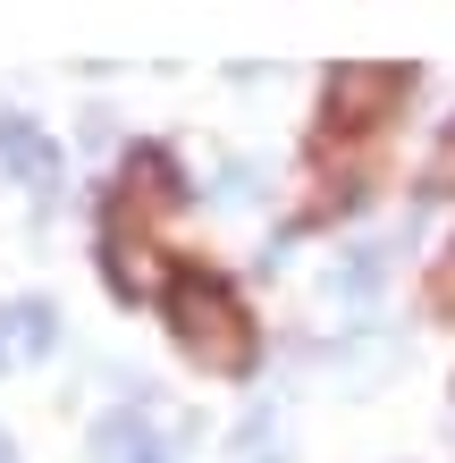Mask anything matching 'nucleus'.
Wrapping results in <instances>:
<instances>
[{
	"label": "nucleus",
	"mask_w": 455,
	"mask_h": 463,
	"mask_svg": "<svg viewBox=\"0 0 455 463\" xmlns=\"http://www.w3.org/2000/svg\"><path fill=\"white\" fill-rule=\"evenodd\" d=\"M169 320H177V345L194 354L203 371H245L253 363V329L236 312V295L220 279H177L169 287Z\"/></svg>",
	"instance_id": "1"
},
{
	"label": "nucleus",
	"mask_w": 455,
	"mask_h": 463,
	"mask_svg": "<svg viewBox=\"0 0 455 463\" xmlns=\"http://www.w3.org/2000/svg\"><path fill=\"white\" fill-rule=\"evenodd\" d=\"M396 93H405V68H329V110L337 118H371Z\"/></svg>",
	"instance_id": "2"
},
{
	"label": "nucleus",
	"mask_w": 455,
	"mask_h": 463,
	"mask_svg": "<svg viewBox=\"0 0 455 463\" xmlns=\"http://www.w3.org/2000/svg\"><path fill=\"white\" fill-rule=\"evenodd\" d=\"M51 337H60V312H51V304H34V295H25V304H9V312H0V371L51 354Z\"/></svg>",
	"instance_id": "3"
},
{
	"label": "nucleus",
	"mask_w": 455,
	"mask_h": 463,
	"mask_svg": "<svg viewBox=\"0 0 455 463\" xmlns=\"http://www.w3.org/2000/svg\"><path fill=\"white\" fill-rule=\"evenodd\" d=\"M93 455H101V463H177V455L144 430V413H110V421L93 430Z\"/></svg>",
	"instance_id": "4"
},
{
	"label": "nucleus",
	"mask_w": 455,
	"mask_h": 463,
	"mask_svg": "<svg viewBox=\"0 0 455 463\" xmlns=\"http://www.w3.org/2000/svg\"><path fill=\"white\" fill-rule=\"evenodd\" d=\"M0 152H9V160H17V169H25V177H34V185H43V194H51V185H60V152H51V144H43V135H34V127H25V118H0Z\"/></svg>",
	"instance_id": "5"
},
{
	"label": "nucleus",
	"mask_w": 455,
	"mask_h": 463,
	"mask_svg": "<svg viewBox=\"0 0 455 463\" xmlns=\"http://www.w3.org/2000/svg\"><path fill=\"white\" fill-rule=\"evenodd\" d=\"M110 287H118V295H152V287H160V269L144 261V244L110 236Z\"/></svg>",
	"instance_id": "6"
},
{
	"label": "nucleus",
	"mask_w": 455,
	"mask_h": 463,
	"mask_svg": "<svg viewBox=\"0 0 455 463\" xmlns=\"http://www.w3.org/2000/svg\"><path fill=\"white\" fill-rule=\"evenodd\" d=\"M0 463H17V447H9V439H0Z\"/></svg>",
	"instance_id": "7"
}]
</instances>
